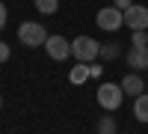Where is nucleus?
Masks as SVG:
<instances>
[{
    "instance_id": "20e7f679",
    "label": "nucleus",
    "mask_w": 148,
    "mask_h": 134,
    "mask_svg": "<svg viewBox=\"0 0 148 134\" xmlns=\"http://www.w3.org/2000/svg\"><path fill=\"white\" fill-rule=\"evenodd\" d=\"M95 24L101 30H107V33H116L119 27H125V12L116 9V6H104V9H98Z\"/></svg>"
},
{
    "instance_id": "6e6552de",
    "label": "nucleus",
    "mask_w": 148,
    "mask_h": 134,
    "mask_svg": "<svg viewBox=\"0 0 148 134\" xmlns=\"http://www.w3.org/2000/svg\"><path fill=\"white\" fill-rule=\"evenodd\" d=\"M121 90L130 92L133 99H136V95H142V92H145V81H142L139 75H125V78H121Z\"/></svg>"
},
{
    "instance_id": "f257e3e1",
    "label": "nucleus",
    "mask_w": 148,
    "mask_h": 134,
    "mask_svg": "<svg viewBox=\"0 0 148 134\" xmlns=\"http://www.w3.org/2000/svg\"><path fill=\"white\" fill-rule=\"evenodd\" d=\"M18 39H21V45H27V48H39V45L47 42V30L42 27L39 21H24L18 27Z\"/></svg>"
},
{
    "instance_id": "4468645a",
    "label": "nucleus",
    "mask_w": 148,
    "mask_h": 134,
    "mask_svg": "<svg viewBox=\"0 0 148 134\" xmlns=\"http://www.w3.org/2000/svg\"><path fill=\"white\" fill-rule=\"evenodd\" d=\"M101 57H119V48H113V45H110V48H101Z\"/></svg>"
},
{
    "instance_id": "f8f14e48",
    "label": "nucleus",
    "mask_w": 148,
    "mask_h": 134,
    "mask_svg": "<svg viewBox=\"0 0 148 134\" xmlns=\"http://www.w3.org/2000/svg\"><path fill=\"white\" fill-rule=\"evenodd\" d=\"M98 134H116V122H113V116H104L101 122H98Z\"/></svg>"
},
{
    "instance_id": "423d86ee",
    "label": "nucleus",
    "mask_w": 148,
    "mask_h": 134,
    "mask_svg": "<svg viewBox=\"0 0 148 134\" xmlns=\"http://www.w3.org/2000/svg\"><path fill=\"white\" fill-rule=\"evenodd\" d=\"M45 51H47V57H51V60L62 63L65 57H71V42H68V39H62V36H47Z\"/></svg>"
},
{
    "instance_id": "1a4fd4ad",
    "label": "nucleus",
    "mask_w": 148,
    "mask_h": 134,
    "mask_svg": "<svg viewBox=\"0 0 148 134\" xmlns=\"http://www.w3.org/2000/svg\"><path fill=\"white\" fill-rule=\"evenodd\" d=\"M133 116H136L139 122H148V92L133 99Z\"/></svg>"
},
{
    "instance_id": "f03ea898",
    "label": "nucleus",
    "mask_w": 148,
    "mask_h": 134,
    "mask_svg": "<svg viewBox=\"0 0 148 134\" xmlns=\"http://www.w3.org/2000/svg\"><path fill=\"white\" fill-rule=\"evenodd\" d=\"M71 54L77 57V63H92L95 57H101V45H98L92 36H77L71 42Z\"/></svg>"
},
{
    "instance_id": "2eb2a0df",
    "label": "nucleus",
    "mask_w": 148,
    "mask_h": 134,
    "mask_svg": "<svg viewBox=\"0 0 148 134\" xmlns=\"http://www.w3.org/2000/svg\"><path fill=\"white\" fill-rule=\"evenodd\" d=\"M133 3H130V0H116V9H121V12H125V9H130Z\"/></svg>"
},
{
    "instance_id": "9b49d317",
    "label": "nucleus",
    "mask_w": 148,
    "mask_h": 134,
    "mask_svg": "<svg viewBox=\"0 0 148 134\" xmlns=\"http://www.w3.org/2000/svg\"><path fill=\"white\" fill-rule=\"evenodd\" d=\"M59 6V0H36V9L42 12V15H53Z\"/></svg>"
},
{
    "instance_id": "7ed1b4c3",
    "label": "nucleus",
    "mask_w": 148,
    "mask_h": 134,
    "mask_svg": "<svg viewBox=\"0 0 148 134\" xmlns=\"http://www.w3.org/2000/svg\"><path fill=\"white\" fill-rule=\"evenodd\" d=\"M121 99H125L121 83H101V87H98V104H101L104 110H119Z\"/></svg>"
},
{
    "instance_id": "39448f33",
    "label": "nucleus",
    "mask_w": 148,
    "mask_h": 134,
    "mask_svg": "<svg viewBox=\"0 0 148 134\" xmlns=\"http://www.w3.org/2000/svg\"><path fill=\"white\" fill-rule=\"evenodd\" d=\"M125 27H130V33H136V30H148V6L133 3L130 9H125Z\"/></svg>"
},
{
    "instance_id": "f3484780",
    "label": "nucleus",
    "mask_w": 148,
    "mask_h": 134,
    "mask_svg": "<svg viewBox=\"0 0 148 134\" xmlns=\"http://www.w3.org/2000/svg\"><path fill=\"white\" fill-rule=\"evenodd\" d=\"M0 107H3V99H0Z\"/></svg>"
},
{
    "instance_id": "0eeeda50",
    "label": "nucleus",
    "mask_w": 148,
    "mask_h": 134,
    "mask_svg": "<svg viewBox=\"0 0 148 134\" xmlns=\"http://www.w3.org/2000/svg\"><path fill=\"white\" fill-rule=\"evenodd\" d=\"M127 66L130 69H148V45H130Z\"/></svg>"
},
{
    "instance_id": "dca6fc26",
    "label": "nucleus",
    "mask_w": 148,
    "mask_h": 134,
    "mask_svg": "<svg viewBox=\"0 0 148 134\" xmlns=\"http://www.w3.org/2000/svg\"><path fill=\"white\" fill-rule=\"evenodd\" d=\"M3 24H6V6L0 3V30H3Z\"/></svg>"
},
{
    "instance_id": "ddd939ff",
    "label": "nucleus",
    "mask_w": 148,
    "mask_h": 134,
    "mask_svg": "<svg viewBox=\"0 0 148 134\" xmlns=\"http://www.w3.org/2000/svg\"><path fill=\"white\" fill-rule=\"evenodd\" d=\"M6 60H9V45L0 42V63H6Z\"/></svg>"
},
{
    "instance_id": "9d476101",
    "label": "nucleus",
    "mask_w": 148,
    "mask_h": 134,
    "mask_svg": "<svg viewBox=\"0 0 148 134\" xmlns=\"http://www.w3.org/2000/svg\"><path fill=\"white\" fill-rule=\"evenodd\" d=\"M89 75H92V72H89V66H86V63H77V66L71 69V83H83Z\"/></svg>"
}]
</instances>
